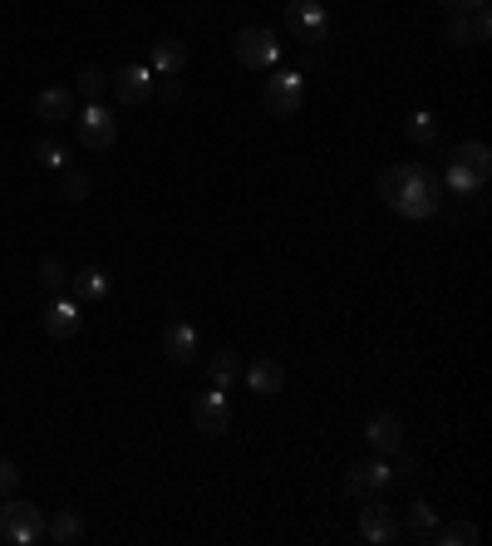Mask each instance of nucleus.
Listing matches in <instances>:
<instances>
[{
  "instance_id": "f257e3e1",
  "label": "nucleus",
  "mask_w": 492,
  "mask_h": 546,
  "mask_svg": "<svg viewBox=\"0 0 492 546\" xmlns=\"http://www.w3.org/2000/svg\"><path fill=\"white\" fill-rule=\"evenodd\" d=\"M379 197H384L399 217L424 222V217H433V212L443 207V182L433 178L424 163H394V168L379 173Z\"/></svg>"
},
{
  "instance_id": "f03ea898",
  "label": "nucleus",
  "mask_w": 492,
  "mask_h": 546,
  "mask_svg": "<svg viewBox=\"0 0 492 546\" xmlns=\"http://www.w3.org/2000/svg\"><path fill=\"white\" fill-rule=\"evenodd\" d=\"M492 178V153L488 143H463L458 153H453V163H448V187L453 192H483Z\"/></svg>"
},
{
  "instance_id": "7ed1b4c3",
  "label": "nucleus",
  "mask_w": 492,
  "mask_h": 546,
  "mask_svg": "<svg viewBox=\"0 0 492 546\" xmlns=\"http://www.w3.org/2000/svg\"><path fill=\"white\" fill-rule=\"evenodd\" d=\"M0 537H5L10 546L45 542V512H40L35 502H20V497H10V502L0 507Z\"/></svg>"
},
{
  "instance_id": "20e7f679",
  "label": "nucleus",
  "mask_w": 492,
  "mask_h": 546,
  "mask_svg": "<svg viewBox=\"0 0 492 546\" xmlns=\"http://www.w3.org/2000/svg\"><path fill=\"white\" fill-rule=\"evenodd\" d=\"M261 104H266L276 119H291V114L306 104V74H291V69L266 74V84H261Z\"/></svg>"
},
{
  "instance_id": "39448f33",
  "label": "nucleus",
  "mask_w": 492,
  "mask_h": 546,
  "mask_svg": "<svg viewBox=\"0 0 492 546\" xmlns=\"http://www.w3.org/2000/svg\"><path fill=\"white\" fill-rule=\"evenodd\" d=\"M232 55H237L242 69H271V64L281 60V45H276V35L266 25H246V30H237V40H232Z\"/></svg>"
},
{
  "instance_id": "423d86ee",
  "label": "nucleus",
  "mask_w": 492,
  "mask_h": 546,
  "mask_svg": "<svg viewBox=\"0 0 492 546\" xmlns=\"http://www.w3.org/2000/svg\"><path fill=\"white\" fill-rule=\"evenodd\" d=\"M286 30L301 40V45H325L330 40V15L320 0H291L286 5Z\"/></svg>"
},
{
  "instance_id": "0eeeda50",
  "label": "nucleus",
  "mask_w": 492,
  "mask_h": 546,
  "mask_svg": "<svg viewBox=\"0 0 492 546\" xmlns=\"http://www.w3.org/2000/svg\"><path fill=\"white\" fill-rule=\"evenodd\" d=\"M74 133H79V143H84L89 153H104V148H114V138H119V119H114L104 104H89L84 114H74Z\"/></svg>"
},
{
  "instance_id": "6e6552de",
  "label": "nucleus",
  "mask_w": 492,
  "mask_h": 546,
  "mask_svg": "<svg viewBox=\"0 0 492 546\" xmlns=\"http://www.w3.org/2000/svg\"><path fill=\"white\" fill-rule=\"evenodd\" d=\"M192 424H197V433H207V438H217V433H227V424H232V409H227V389H202L197 399H192Z\"/></svg>"
},
{
  "instance_id": "1a4fd4ad",
  "label": "nucleus",
  "mask_w": 492,
  "mask_h": 546,
  "mask_svg": "<svg viewBox=\"0 0 492 546\" xmlns=\"http://www.w3.org/2000/svg\"><path fill=\"white\" fill-rule=\"evenodd\" d=\"M389 483H394V468L384 458H365V463H350L345 468V492L350 497H374V492H384Z\"/></svg>"
},
{
  "instance_id": "9d476101",
  "label": "nucleus",
  "mask_w": 492,
  "mask_h": 546,
  "mask_svg": "<svg viewBox=\"0 0 492 546\" xmlns=\"http://www.w3.org/2000/svg\"><path fill=\"white\" fill-rule=\"evenodd\" d=\"M109 89L119 94V104H143L153 99V69L148 64H123L109 74Z\"/></svg>"
},
{
  "instance_id": "9b49d317",
  "label": "nucleus",
  "mask_w": 492,
  "mask_h": 546,
  "mask_svg": "<svg viewBox=\"0 0 492 546\" xmlns=\"http://www.w3.org/2000/svg\"><path fill=\"white\" fill-rule=\"evenodd\" d=\"M40 325H45V335H50V340H69V335H79L84 310H79L74 296H60V301H50V310L40 315Z\"/></svg>"
},
{
  "instance_id": "f8f14e48",
  "label": "nucleus",
  "mask_w": 492,
  "mask_h": 546,
  "mask_svg": "<svg viewBox=\"0 0 492 546\" xmlns=\"http://www.w3.org/2000/svg\"><path fill=\"white\" fill-rule=\"evenodd\" d=\"M360 537L374 546H389V542H399V517L384 507V502H369L365 512H360Z\"/></svg>"
},
{
  "instance_id": "ddd939ff",
  "label": "nucleus",
  "mask_w": 492,
  "mask_h": 546,
  "mask_svg": "<svg viewBox=\"0 0 492 546\" xmlns=\"http://www.w3.org/2000/svg\"><path fill=\"white\" fill-rule=\"evenodd\" d=\"M365 438L374 443V453H379V458L404 453V424H399L394 414H374V419L365 424Z\"/></svg>"
},
{
  "instance_id": "4468645a",
  "label": "nucleus",
  "mask_w": 492,
  "mask_h": 546,
  "mask_svg": "<svg viewBox=\"0 0 492 546\" xmlns=\"http://www.w3.org/2000/svg\"><path fill=\"white\" fill-rule=\"evenodd\" d=\"M488 35H492L488 5L483 10H468V15H453V25H448V45H483Z\"/></svg>"
},
{
  "instance_id": "2eb2a0df",
  "label": "nucleus",
  "mask_w": 492,
  "mask_h": 546,
  "mask_svg": "<svg viewBox=\"0 0 492 546\" xmlns=\"http://www.w3.org/2000/svg\"><path fill=\"white\" fill-rule=\"evenodd\" d=\"M79 114V94H69V89H45L40 99H35V119L45 123H64Z\"/></svg>"
},
{
  "instance_id": "dca6fc26",
  "label": "nucleus",
  "mask_w": 492,
  "mask_h": 546,
  "mask_svg": "<svg viewBox=\"0 0 492 546\" xmlns=\"http://www.w3.org/2000/svg\"><path fill=\"white\" fill-rule=\"evenodd\" d=\"M69 291H74V301H109V271H99V266H84V271H74L69 276Z\"/></svg>"
},
{
  "instance_id": "f3484780",
  "label": "nucleus",
  "mask_w": 492,
  "mask_h": 546,
  "mask_svg": "<svg viewBox=\"0 0 492 546\" xmlns=\"http://www.w3.org/2000/svg\"><path fill=\"white\" fill-rule=\"evenodd\" d=\"M246 384H251V394H266V399H271V394L286 389V369L276 360H256L246 369Z\"/></svg>"
},
{
  "instance_id": "a211bd4d",
  "label": "nucleus",
  "mask_w": 492,
  "mask_h": 546,
  "mask_svg": "<svg viewBox=\"0 0 492 546\" xmlns=\"http://www.w3.org/2000/svg\"><path fill=\"white\" fill-rule=\"evenodd\" d=\"M163 355H168L173 364H187L192 355H197V330H192L187 320L168 325V335H163Z\"/></svg>"
},
{
  "instance_id": "6ab92c4d",
  "label": "nucleus",
  "mask_w": 492,
  "mask_h": 546,
  "mask_svg": "<svg viewBox=\"0 0 492 546\" xmlns=\"http://www.w3.org/2000/svg\"><path fill=\"white\" fill-rule=\"evenodd\" d=\"M148 69H153V74H183V69H187V45H183V40H173V35H168V40H158V45H153V64H148Z\"/></svg>"
},
{
  "instance_id": "aec40b11",
  "label": "nucleus",
  "mask_w": 492,
  "mask_h": 546,
  "mask_svg": "<svg viewBox=\"0 0 492 546\" xmlns=\"http://www.w3.org/2000/svg\"><path fill=\"white\" fill-rule=\"evenodd\" d=\"M483 532L473 522H453V527H433L429 532V546H478Z\"/></svg>"
},
{
  "instance_id": "412c9836",
  "label": "nucleus",
  "mask_w": 492,
  "mask_h": 546,
  "mask_svg": "<svg viewBox=\"0 0 492 546\" xmlns=\"http://www.w3.org/2000/svg\"><path fill=\"white\" fill-rule=\"evenodd\" d=\"M45 537H50V542H60V546L79 542V537H84V517L64 507V512H55V522H45Z\"/></svg>"
},
{
  "instance_id": "4be33fe9",
  "label": "nucleus",
  "mask_w": 492,
  "mask_h": 546,
  "mask_svg": "<svg viewBox=\"0 0 492 546\" xmlns=\"http://www.w3.org/2000/svg\"><path fill=\"white\" fill-rule=\"evenodd\" d=\"M242 374V360H237V350H217L212 360H207V379L217 384V389H232V379Z\"/></svg>"
},
{
  "instance_id": "5701e85b",
  "label": "nucleus",
  "mask_w": 492,
  "mask_h": 546,
  "mask_svg": "<svg viewBox=\"0 0 492 546\" xmlns=\"http://www.w3.org/2000/svg\"><path fill=\"white\" fill-rule=\"evenodd\" d=\"M433 527H438V512H433L429 502H414L399 532H409V537H419V542H429V532H433Z\"/></svg>"
},
{
  "instance_id": "b1692460",
  "label": "nucleus",
  "mask_w": 492,
  "mask_h": 546,
  "mask_svg": "<svg viewBox=\"0 0 492 546\" xmlns=\"http://www.w3.org/2000/svg\"><path fill=\"white\" fill-rule=\"evenodd\" d=\"M104 89H109V74H104L99 64H84V69H79V99L99 104V99H104Z\"/></svg>"
},
{
  "instance_id": "393cba45",
  "label": "nucleus",
  "mask_w": 492,
  "mask_h": 546,
  "mask_svg": "<svg viewBox=\"0 0 492 546\" xmlns=\"http://www.w3.org/2000/svg\"><path fill=\"white\" fill-rule=\"evenodd\" d=\"M40 286L45 291H64L69 286V271H64L60 256H40Z\"/></svg>"
},
{
  "instance_id": "a878e982",
  "label": "nucleus",
  "mask_w": 492,
  "mask_h": 546,
  "mask_svg": "<svg viewBox=\"0 0 492 546\" xmlns=\"http://www.w3.org/2000/svg\"><path fill=\"white\" fill-rule=\"evenodd\" d=\"M89 192H94V178H89V173H79V168H64V197H69V202H84Z\"/></svg>"
},
{
  "instance_id": "bb28decb",
  "label": "nucleus",
  "mask_w": 492,
  "mask_h": 546,
  "mask_svg": "<svg viewBox=\"0 0 492 546\" xmlns=\"http://www.w3.org/2000/svg\"><path fill=\"white\" fill-rule=\"evenodd\" d=\"M35 158H40L45 168H69V153H64L55 138H40V143H35Z\"/></svg>"
},
{
  "instance_id": "cd10ccee",
  "label": "nucleus",
  "mask_w": 492,
  "mask_h": 546,
  "mask_svg": "<svg viewBox=\"0 0 492 546\" xmlns=\"http://www.w3.org/2000/svg\"><path fill=\"white\" fill-rule=\"evenodd\" d=\"M409 138L429 148L433 138H438V119H433V114H414V119H409Z\"/></svg>"
},
{
  "instance_id": "c85d7f7f",
  "label": "nucleus",
  "mask_w": 492,
  "mask_h": 546,
  "mask_svg": "<svg viewBox=\"0 0 492 546\" xmlns=\"http://www.w3.org/2000/svg\"><path fill=\"white\" fill-rule=\"evenodd\" d=\"M153 94L168 99V104H178V99H183V79H178V74H163V79H153Z\"/></svg>"
},
{
  "instance_id": "c756f323",
  "label": "nucleus",
  "mask_w": 492,
  "mask_h": 546,
  "mask_svg": "<svg viewBox=\"0 0 492 546\" xmlns=\"http://www.w3.org/2000/svg\"><path fill=\"white\" fill-rule=\"evenodd\" d=\"M15 487H20V468L10 458H0V497H15Z\"/></svg>"
},
{
  "instance_id": "7c9ffc66",
  "label": "nucleus",
  "mask_w": 492,
  "mask_h": 546,
  "mask_svg": "<svg viewBox=\"0 0 492 546\" xmlns=\"http://www.w3.org/2000/svg\"><path fill=\"white\" fill-rule=\"evenodd\" d=\"M443 10H453V15H468V10H483L488 0H438Z\"/></svg>"
}]
</instances>
